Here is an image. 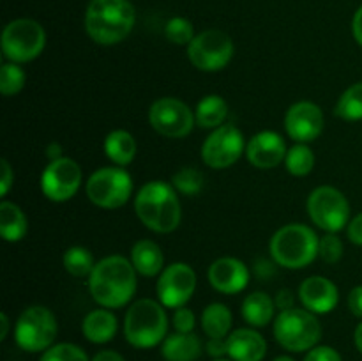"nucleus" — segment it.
Here are the masks:
<instances>
[{
    "label": "nucleus",
    "mask_w": 362,
    "mask_h": 361,
    "mask_svg": "<svg viewBox=\"0 0 362 361\" xmlns=\"http://www.w3.org/2000/svg\"><path fill=\"white\" fill-rule=\"evenodd\" d=\"M138 273L122 255H110L95 264L88 276V290L99 306L122 308L136 294Z\"/></svg>",
    "instance_id": "f257e3e1"
},
{
    "label": "nucleus",
    "mask_w": 362,
    "mask_h": 361,
    "mask_svg": "<svg viewBox=\"0 0 362 361\" xmlns=\"http://www.w3.org/2000/svg\"><path fill=\"white\" fill-rule=\"evenodd\" d=\"M134 212L148 230L158 234L173 232L182 219L179 193L165 180H148L138 190Z\"/></svg>",
    "instance_id": "f03ea898"
},
{
    "label": "nucleus",
    "mask_w": 362,
    "mask_h": 361,
    "mask_svg": "<svg viewBox=\"0 0 362 361\" xmlns=\"http://www.w3.org/2000/svg\"><path fill=\"white\" fill-rule=\"evenodd\" d=\"M136 13L129 0H92L85 13L88 38L103 46L122 42L131 34Z\"/></svg>",
    "instance_id": "7ed1b4c3"
},
{
    "label": "nucleus",
    "mask_w": 362,
    "mask_h": 361,
    "mask_svg": "<svg viewBox=\"0 0 362 361\" xmlns=\"http://www.w3.org/2000/svg\"><path fill=\"white\" fill-rule=\"evenodd\" d=\"M124 336L136 349H152L168 336V315L159 301L141 297L124 317Z\"/></svg>",
    "instance_id": "20e7f679"
},
{
    "label": "nucleus",
    "mask_w": 362,
    "mask_h": 361,
    "mask_svg": "<svg viewBox=\"0 0 362 361\" xmlns=\"http://www.w3.org/2000/svg\"><path fill=\"white\" fill-rule=\"evenodd\" d=\"M317 236L311 227L304 223H288L281 227L269 243L272 260L286 269H304L318 257Z\"/></svg>",
    "instance_id": "39448f33"
},
{
    "label": "nucleus",
    "mask_w": 362,
    "mask_h": 361,
    "mask_svg": "<svg viewBox=\"0 0 362 361\" xmlns=\"http://www.w3.org/2000/svg\"><path fill=\"white\" fill-rule=\"evenodd\" d=\"M274 338L290 353H304L320 342L322 324L313 311L306 308H290L279 311L276 317Z\"/></svg>",
    "instance_id": "423d86ee"
},
{
    "label": "nucleus",
    "mask_w": 362,
    "mask_h": 361,
    "mask_svg": "<svg viewBox=\"0 0 362 361\" xmlns=\"http://www.w3.org/2000/svg\"><path fill=\"white\" fill-rule=\"evenodd\" d=\"M59 333L57 317L42 304L25 308L14 326V340L27 353H45L53 345Z\"/></svg>",
    "instance_id": "0eeeda50"
},
{
    "label": "nucleus",
    "mask_w": 362,
    "mask_h": 361,
    "mask_svg": "<svg viewBox=\"0 0 362 361\" xmlns=\"http://www.w3.org/2000/svg\"><path fill=\"white\" fill-rule=\"evenodd\" d=\"M88 200L101 209H119L133 195V177L124 166H103L85 184Z\"/></svg>",
    "instance_id": "6e6552de"
},
{
    "label": "nucleus",
    "mask_w": 362,
    "mask_h": 361,
    "mask_svg": "<svg viewBox=\"0 0 362 361\" xmlns=\"http://www.w3.org/2000/svg\"><path fill=\"white\" fill-rule=\"evenodd\" d=\"M2 53L9 62L25 64L37 59L46 46V32L30 18H18L2 32Z\"/></svg>",
    "instance_id": "1a4fd4ad"
},
{
    "label": "nucleus",
    "mask_w": 362,
    "mask_h": 361,
    "mask_svg": "<svg viewBox=\"0 0 362 361\" xmlns=\"http://www.w3.org/2000/svg\"><path fill=\"white\" fill-rule=\"evenodd\" d=\"M311 222L324 232L338 234L350 223V204L345 195L334 186H318L306 200Z\"/></svg>",
    "instance_id": "9d476101"
},
{
    "label": "nucleus",
    "mask_w": 362,
    "mask_h": 361,
    "mask_svg": "<svg viewBox=\"0 0 362 361\" xmlns=\"http://www.w3.org/2000/svg\"><path fill=\"white\" fill-rule=\"evenodd\" d=\"M233 41L223 30H204L194 35L193 41L187 45V57L197 69L205 73H216L225 69L232 60Z\"/></svg>",
    "instance_id": "9b49d317"
},
{
    "label": "nucleus",
    "mask_w": 362,
    "mask_h": 361,
    "mask_svg": "<svg viewBox=\"0 0 362 361\" xmlns=\"http://www.w3.org/2000/svg\"><path fill=\"white\" fill-rule=\"evenodd\" d=\"M244 134L235 124H223L211 131L202 145V159L214 170H225L235 165L246 151Z\"/></svg>",
    "instance_id": "f8f14e48"
},
{
    "label": "nucleus",
    "mask_w": 362,
    "mask_h": 361,
    "mask_svg": "<svg viewBox=\"0 0 362 361\" xmlns=\"http://www.w3.org/2000/svg\"><path fill=\"white\" fill-rule=\"evenodd\" d=\"M148 122L156 133L166 138H184L193 131L194 112L177 98L156 99L148 110Z\"/></svg>",
    "instance_id": "ddd939ff"
},
{
    "label": "nucleus",
    "mask_w": 362,
    "mask_h": 361,
    "mask_svg": "<svg viewBox=\"0 0 362 361\" xmlns=\"http://www.w3.org/2000/svg\"><path fill=\"white\" fill-rule=\"evenodd\" d=\"M197 290V273L186 262H173L166 265L158 278L156 294L165 308L186 306Z\"/></svg>",
    "instance_id": "4468645a"
},
{
    "label": "nucleus",
    "mask_w": 362,
    "mask_h": 361,
    "mask_svg": "<svg viewBox=\"0 0 362 361\" xmlns=\"http://www.w3.org/2000/svg\"><path fill=\"white\" fill-rule=\"evenodd\" d=\"M83 180L80 165L74 159L62 158L49 161L41 173V191L48 200L67 202L78 193Z\"/></svg>",
    "instance_id": "2eb2a0df"
},
{
    "label": "nucleus",
    "mask_w": 362,
    "mask_h": 361,
    "mask_svg": "<svg viewBox=\"0 0 362 361\" xmlns=\"http://www.w3.org/2000/svg\"><path fill=\"white\" fill-rule=\"evenodd\" d=\"M325 126L324 112L317 103L297 101L286 110L285 130L297 144H310L317 140Z\"/></svg>",
    "instance_id": "dca6fc26"
},
{
    "label": "nucleus",
    "mask_w": 362,
    "mask_h": 361,
    "mask_svg": "<svg viewBox=\"0 0 362 361\" xmlns=\"http://www.w3.org/2000/svg\"><path fill=\"white\" fill-rule=\"evenodd\" d=\"M285 140L276 131H260L246 145V158L260 170H271L281 165L286 158Z\"/></svg>",
    "instance_id": "f3484780"
},
{
    "label": "nucleus",
    "mask_w": 362,
    "mask_h": 361,
    "mask_svg": "<svg viewBox=\"0 0 362 361\" xmlns=\"http://www.w3.org/2000/svg\"><path fill=\"white\" fill-rule=\"evenodd\" d=\"M207 280L221 294H239L250 283V269L235 257H221L209 265Z\"/></svg>",
    "instance_id": "a211bd4d"
},
{
    "label": "nucleus",
    "mask_w": 362,
    "mask_h": 361,
    "mask_svg": "<svg viewBox=\"0 0 362 361\" xmlns=\"http://www.w3.org/2000/svg\"><path fill=\"white\" fill-rule=\"evenodd\" d=\"M299 299L315 315L331 314L339 301V290L325 276H310L299 287Z\"/></svg>",
    "instance_id": "6ab92c4d"
},
{
    "label": "nucleus",
    "mask_w": 362,
    "mask_h": 361,
    "mask_svg": "<svg viewBox=\"0 0 362 361\" xmlns=\"http://www.w3.org/2000/svg\"><path fill=\"white\" fill-rule=\"evenodd\" d=\"M228 356L233 361H262L267 354V342L253 328H240L226 336Z\"/></svg>",
    "instance_id": "aec40b11"
},
{
    "label": "nucleus",
    "mask_w": 362,
    "mask_h": 361,
    "mask_svg": "<svg viewBox=\"0 0 362 361\" xmlns=\"http://www.w3.org/2000/svg\"><path fill=\"white\" fill-rule=\"evenodd\" d=\"M129 260L133 262L138 275L145 278H154L161 275L165 269V255H163L161 246L151 239H140L134 243Z\"/></svg>",
    "instance_id": "412c9836"
},
{
    "label": "nucleus",
    "mask_w": 362,
    "mask_h": 361,
    "mask_svg": "<svg viewBox=\"0 0 362 361\" xmlns=\"http://www.w3.org/2000/svg\"><path fill=\"white\" fill-rule=\"evenodd\" d=\"M119 329V321L110 308H98L85 315L81 333L92 343H108Z\"/></svg>",
    "instance_id": "4be33fe9"
},
{
    "label": "nucleus",
    "mask_w": 362,
    "mask_h": 361,
    "mask_svg": "<svg viewBox=\"0 0 362 361\" xmlns=\"http://www.w3.org/2000/svg\"><path fill=\"white\" fill-rule=\"evenodd\" d=\"M202 340L194 333H172L165 338L161 354L166 361H197L202 356Z\"/></svg>",
    "instance_id": "5701e85b"
},
{
    "label": "nucleus",
    "mask_w": 362,
    "mask_h": 361,
    "mask_svg": "<svg viewBox=\"0 0 362 361\" xmlns=\"http://www.w3.org/2000/svg\"><path fill=\"white\" fill-rule=\"evenodd\" d=\"M274 299L262 290L247 294L243 301V306H240L243 319L251 328H265L274 319Z\"/></svg>",
    "instance_id": "b1692460"
},
{
    "label": "nucleus",
    "mask_w": 362,
    "mask_h": 361,
    "mask_svg": "<svg viewBox=\"0 0 362 361\" xmlns=\"http://www.w3.org/2000/svg\"><path fill=\"white\" fill-rule=\"evenodd\" d=\"M28 232V219L23 209L9 200L0 202V234L7 243H18Z\"/></svg>",
    "instance_id": "393cba45"
},
{
    "label": "nucleus",
    "mask_w": 362,
    "mask_h": 361,
    "mask_svg": "<svg viewBox=\"0 0 362 361\" xmlns=\"http://www.w3.org/2000/svg\"><path fill=\"white\" fill-rule=\"evenodd\" d=\"M136 140L126 130H113L105 138V152L117 166H127L136 156Z\"/></svg>",
    "instance_id": "a878e982"
},
{
    "label": "nucleus",
    "mask_w": 362,
    "mask_h": 361,
    "mask_svg": "<svg viewBox=\"0 0 362 361\" xmlns=\"http://www.w3.org/2000/svg\"><path fill=\"white\" fill-rule=\"evenodd\" d=\"M228 117V103L218 94H209L198 101L194 108V119L197 124L204 130H216L223 126V122Z\"/></svg>",
    "instance_id": "bb28decb"
},
{
    "label": "nucleus",
    "mask_w": 362,
    "mask_h": 361,
    "mask_svg": "<svg viewBox=\"0 0 362 361\" xmlns=\"http://www.w3.org/2000/svg\"><path fill=\"white\" fill-rule=\"evenodd\" d=\"M233 324L230 308L223 303H211L202 311V329L209 338H226Z\"/></svg>",
    "instance_id": "cd10ccee"
},
{
    "label": "nucleus",
    "mask_w": 362,
    "mask_h": 361,
    "mask_svg": "<svg viewBox=\"0 0 362 361\" xmlns=\"http://www.w3.org/2000/svg\"><path fill=\"white\" fill-rule=\"evenodd\" d=\"M64 269L69 273L74 278H88L94 271L95 264L94 255L90 253V250L83 246H71L67 248L66 253H64Z\"/></svg>",
    "instance_id": "c85d7f7f"
},
{
    "label": "nucleus",
    "mask_w": 362,
    "mask_h": 361,
    "mask_svg": "<svg viewBox=\"0 0 362 361\" xmlns=\"http://www.w3.org/2000/svg\"><path fill=\"white\" fill-rule=\"evenodd\" d=\"M334 115L343 120H362V81L350 85L334 106Z\"/></svg>",
    "instance_id": "c756f323"
},
{
    "label": "nucleus",
    "mask_w": 362,
    "mask_h": 361,
    "mask_svg": "<svg viewBox=\"0 0 362 361\" xmlns=\"http://www.w3.org/2000/svg\"><path fill=\"white\" fill-rule=\"evenodd\" d=\"M285 166L292 176L304 177L313 172L315 168V154L308 144H296L288 149L285 158Z\"/></svg>",
    "instance_id": "7c9ffc66"
},
{
    "label": "nucleus",
    "mask_w": 362,
    "mask_h": 361,
    "mask_svg": "<svg viewBox=\"0 0 362 361\" xmlns=\"http://www.w3.org/2000/svg\"><path fill=\"white\" fill-rule=\"evenodd\" d=\"M172 186L184 197H194L204 188V173L193 166H182L172 177Z\"/></svg>",
    "instance_id": "2f4dec72"
},
{
    "label": "nucleus",
    "mask_w": 362,
    "mask_h": 361,
    "mask_svg": "<svg viewBox=\"0 0 362 361\" xmlns=\"http://www.w3.org/2000/svg\"><path fill=\"white\" fill-rule=\"evenodd\" d=\"M25 81H27V73L20 64L9 62V60L2 64V67H0V92L6 98L21 92V88L25 87Z\"/></svg>",
    "instance_id": "473e14b6"
},
{
    "label": "nucleus",
    "mask_w": 362,
    "mask_h": 361,
    "mask_svg": "<svg viewBox=\"0 0 362 361\" xmlns=\"http://www.w3.org/2000/svg\"><path fill=\"white\" fill-rule=\"evenodd\" d=\"M165 35L170 42H173V45H189L194 39V27L187 18L175 16L166 23Z\"/></svg>",
    "instance_id": "72a5a7b5"
},
{
    "label": "nucleus",
    "mask_w": 362,
    "mask_h": 361,
    "mask_svg": "<svg viewBox=\"0 0 362 361\" xmlns=\"http://www.w3.org/2000/svg\"><path fill=\"white\" fill-rule=\"evenodd\" d=\"M39 361H90L87 353L74 343H53Z\"/></svg>",
    "instance_id": "f704fd0d"
},
{
    "label": "nucleus",
    "mask_w": 362,
    "mask_h": 361,
    "mask_svg": "<svg viewBox=\"0 0 362 361\" xmlns=\"http://www.w3.org/2000/svg\"><path fill=\"white\" fill-rule=\"evenodd\" d=\"M318 257L327 264H338L343 257V241L339 239L338 234L325 232L318 243Z\"/></svg>",
    "instance_id": "c9c22d12"
},
{
    "label": "nucleus",
    "mask_w": 362,
    "mask_h": 361,
    "mask_svg": "<svg viewBox=\"0 0 362 361\" xmlns=\"http://www.w3.org/2000/svg\"><path fill=\"white\" fill-rule=\"evenodd\" d=\"M172 324L175 328V331L179 333H193L194 326H197V317H194V311L189 310L187 306L175 308L172 317Z\"/></svg>",
    "instance_id": "e433bc0d"
},
{
    "label": "nucleus",
    "mask_w": 362,
    "mask_h": 361,
    "mask_svg": "<svg viewBox=\"0 0 362 361\" xmlns=\"http://www.w3.org/2000/svg\"><path fill=\"white\" fill-rule=\"evenodd\" d=\"M304 361H343L341 356L336 349L329 345H317L311 350H308Z\"/></svg>",
    "instance_id": "4c0bfd02"
},
{
    "label": "nucleus",
    "mask_w": 362,
    "mask_h": 361,
    "mask_svg": "<svg viewBox=\"0 0 362 361\" xmlns=\"http://www.w3.org/2000/svg\"><path fill=\"white\" fill-rule=\"evenodd\" d=\"M205 350H207L209 356H212L214 360H219V357L223 356H228L226 338H209V342L205 343Z\"/></svg>",
    "instance_id": "58836bf2"
},
{
    "label": "nucleus",
    "mask_w": 362,
    "mask_h": 361,
    "mask_svg": "<svg viewBox=\"0 0 362 361\" xmlns=\"http://www.w3.org/2000/svg\"><path fill=\"white\" fill-rule=\"evenodd\" d=\"M0 165H2L0 193H2V197H6V195L9 193V190L13 188V184H14V172H13V166L9 165V161H7V159H2V161H0Z\"/></svg>",
    "instance_id": "ea45409f"
},
{
    "label": "nucleus",
    "mask_w": 362,
    "mask_h": 361,
    "mask_svg": "<svg viewBox=\"0 0 362 361\" xmlns=\"http://www.w3.org/2000/svg\"><path fill=\"white\" fill-rule=\"evenodd\" d=\"M346 234H349V239L354 244L362 246V212L350 219L349 227H346Z\"/></svg>",
    "instance_id": "a19ab883"
},
{
    "label": "nucleus",
    "mask_w": 362,
    "mask_h": 361,
    "mask_svg": "<svg viewBox=\"0 0 362 361\" xmlns=\"http://www.w3.org/2000/svg\"><path fill=\"white\" fill-rule=\"evenodd\" d=\"M349 308L356 317L362 319V285L354 287L349 294Z\"/></svg>",
    "instance_id": "79ce46f5"
},
{
    "label": "nucleus",
    "mask_w": 362,
    "mask_h": 361,
    "mask_svg": "<svg viewBox=\"0 0 362 361\" xmlns=\"http://www.w3.org/2000/svg\"><path fill=\"white\" fill-rule=\"evenodd\" d=\"M274 303H276V308H279L281 311L290 310V308H296L293 306V303H296V296H293V292L290 289H283L276 294Z\"/></svg>",
    "instance_id": "37998d69"
},
{
    "label": "nucleus",
    "mask_w": 362,
    "mask_h": 361,
    "mask_svg": "<svg viewBox=\"0 0 362 361\" xmlns=\"http://www.w3.org/2000/svg\"><path fill=\"white\" fill-rule=\"evenodd\" d=\"M92 361H126V357H124L120 353H117V350L106 349V350H99V353L92 357Z\"/></svg>",
    "instance_id": "c03bdc74"
},
{
    "label": "nucleus",
    "mask_w": 362,
    "mask_h": 361,
    "mask_svg": "<svg viewBox=\"0 0 362 361\" xmlns=\"http://www.w3.org/2000/svg\"><path fill=\"white\" fill-rule=\"evenodd\" d=\"M352 34H354V38H356V41L362 46V6L357 9V13L354 14Z\"/></svg>",
    "instance_id": "a18cd8bd"
},
{
    "label": "nucleus",
    "mask_w": 362,
    "mask_h": 361,
    "mask_svg": "<svg viewBox=\"0 0 362 361\" xmlns=\"http://www.w3.org/2000/svg\"><path fill=\"white\" fill-rule=\"evenodd\" d=\"M46 154H48L49 161H55V159L62 158V147H60V144L53 142V144H49L48 149H46Z\"/></svg>",
    "instance_id": "49530a36"
},
{
    "label": "nucleus",
    "mask_w": 362,
    "mask_h": 361,
    "mask_svg": "<svg viewBox=\"0 0 362 361\" xmlns=\"http://www.w3.org/2000/svg\"><path fill=\"white\" fill-rule=\"evenodd\" d=\"M0 326H2V331H0V340H6L7 338V333H9V317L7 314H0Z\"/></svg>",
    "instance_id": "de8ad7c7"
},
{
    "label": "nucleus",
    "mask_w": 362,
    "mask_h": 361,
    "mask_svg": "<svg viewBox=\"0 0 362 361\" xmlns=\"http://www.w3.org/2000/svg\"><path fill=\"white\" fill-rule=\"evenodd\" d=\"M354 342H356L357 350L362 354V322L356 328V333H354Z\"/></svg>",
    "instance_id": "09e8293b"
},
{
    "label": "nucleus",
    "mask_w": 362,
    "mask_h": 361,
    "mask_svg": "<svg viewBox=\"0 0 362 361\" xmlns=\"http://www.w3.org/2000/svg\"><path fill=\"white\" fill-rule=\"evenodd\" d=\"M274 361H296V360H293V357H290V356H278Z\"/></svg>",
    "instance_id": "8fccbe9b"
},
{
    "label": "nucleus",
    "mask_w": 362,
    "mask_h": 361,
    "mask_svg": "<svg viewBox=\"0 0 362 361\" xmlns=\"http://www.w3.org/2000/svg\"><path fill=\"white\" fill-rule=\"evenodd\" d=\"M214 361H233V360H225V357H219V360H214Z\"/></svg>",
    "instance_id": "3c124183"
}]
</instances>
